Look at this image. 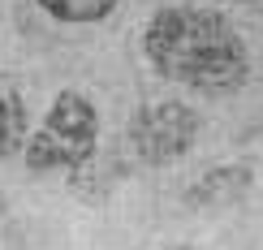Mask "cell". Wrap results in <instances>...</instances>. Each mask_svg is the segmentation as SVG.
<instances>
[{"label":"cell","mask_w":263,"mask_h":250,"mask_svg":"<svg viewBox=\"0 0 263 250\" xmlns=\"http://www.w3.org/2000/svg\"><path fill=\"white\" fill-rule=\"evenodd\" d=\"M48 17L57 22H69V26H91V22H104L112 17V9L121 0H35Z\"/></svg>","instance_id":"obj_6"},{"label":"cell","mask_w":263,"mask_h":250,"mask_svg":"<svg viewBox=\"0 0 263 250\" xmlns=\"http://www.w3.org/2000/svg\"><path fill=\"white\" fill-rule=\"evenodd\" d=\"M199 134H203V117L181 100L142 104L129 117V129H125L134 156L142 164H151V168H168L177 160H185L194 151V143H199Z\"/></svg>","instance_id":"obj_3"},{"label":"cell","mask_w":263,"mask_h":250,"mask_svg":"<svg viewBox=\"0 0 263 250\" xmlns=\"http://www.w3.org/2000/svg\"><path fill=\"white\" fill-rule=\"evenodd\" d=\"M0 220H5V194H0Z\"/></svg>","instance_id":"obj_8"},{"label":"cell","mask_w":263,"mask_h":250,"mask_svg":"<svg viewBox=\"0 0 263 250\" xmlns=\"http://www.w3.org/2000/svg\"><path fill=\"white\" fill-rule=\"evenodd\" d=\"M250 181H255V172H250V164H224V168H212L207 177H199L190 186V194H185V203L190 207H229V203H237L242 194L250 190Z\"/></svg>","instance_id":"obj_5"},{"label":"cell","mask_w":263,"mask_h":250,"mask_svg":"<svg viewBox=\"0 0 263 250\" xmlns=\"http://www.w3.org/2000/svg\"><path fill=\"white\" fill-rule=\"evenodd\" d=\"M151 69L190 91H233L250 78V52L237 26L216 9L164 5L142 30Z\"/></svg>","instance_id":"obj_1"},{"label":"cell","mask_w":263,"mask_h":250,"mask_svg":"<svg viewBox=\"0 0 263 250\" xmlns=\"http://www.w3.org/2000/svg\"><path fill=\"white\" fill-rule=\"evenodd\" d=\"M30 138V108H26V91H22L17 73L0 69V160L22 156Z\"/></svg>","instance_id":"obj_4"},{"label":"cell","mask_w":263,"mask_h":250,"mask_svg":"<svg viewBox=\"0 0 263 250\" xmlns=\"http://www.w3.org/2000/svg\"><path fill=\"white\" fill-rule=\"evenodd\" d=\"M164 250H207V246H164Z\"/></svg>","instance_id":"obj_7"},{"label":"cell","mask_w":263,"mask_h":250,"mask_svg":"<svg viewBox=\"0 0 263 250\" xmlns=\"http://www.w3.org/2000/svg\"><path fill=\"white\" fill-rule=\"evenodd\" d=\"M100 147V112L82 91H61L48 117L26 138L22 160L30 172H73Z\"/></svg>","instance_id":"obj_2"}]
</instances>
